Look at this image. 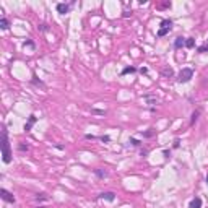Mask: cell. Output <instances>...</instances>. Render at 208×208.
Here are the masks:
<instances>
[{
  "instance_id": "6da1fadb",
  "label": "cell",
  "mask_w": 208,
  "mask_h": 208,
  "mask_svg": "<svg viewBox=\"0 0 208 208\" xmlns=\"http://www.w3.org/2000/svg\"><path fill=\"white\" fill-rule=\"evenodd\" d=\"M2 159L5 164L12 163V151H10V141H8V132L3 127L2 130Z\"/></svg>"
},
{
  "instance_id": "7a4b0ae2",
  "label": "cell",
  "mask_w": 208,
  "mask_h": 208,
  "mask_svg": "<svg viewBox=\"0 0 208 208\" xmlns=\"http://www.w3.org/2000/svg\"><path fill=\"white\" fill-rule=\"evenodd\" d=\"M193 78V70L190 68V67H184L182 70H181V73L177 75V83H189L190 80Z\"/></svg>"
},
{
  "instance_id": "3957f363",
  "label": "cell",
  "mask_w": 208,
  "mask_h": 208,
  "mask_svg": "<svg viewBox=\"0 0 208 208\" xmlns=\"http://www.w3.org/2000/svg\"><path fill=\"white\" fill-rule=\"evenodd\" d=\"M171 30H173V20H163L161 21V25H159V30H158V33H156V36L158 38H164Z\"/></svg>"
},
{
  "instance_id": "277c9868",
  "label": "cell",
  "mask_w": 208,
  "mask_h": 208,
  "mask_svg": "<svg viewBox=\"0 0 208 208\" xmlns=\"http://www.w3.org/2000/svg\"><path fill=\"white\" fill-rule=\"evenodd\" d=\"M73 3H75V2H70V3H57L55 8H57V12H59L60 15H65V13L70 12V8L73 7Z\"/></svg>"
},
{
  "instance_id": "5b68a950",
  "label": "cell",
  "mask_w": 208,
  "mask_h": 208,
  "mask_svg": "<svg viewBox=\"0 0 208 208\" xmlns=\"http://www.w3.org/2000/svg\"><path fill=\"white\" fill-rule=\"evenodd\" d=\"M0 197H2L5 202H8V203H15V197H13V193H10L8 190H5V189H0Z\"/></svg>"
},
{
  "instance_id": "8992f818",
  "label": "cell",
  "mask_w": 208,
  "mask_h": 208,
  "mask_svg": "<svg viewBox=\"0 0 208 208\" xmlns=\"http://www.w3.org/2000/svg\"><path fill=\"white\" fill-rule=\"evenodd\" d=\"M99 200H107V202H114L116 200V193L114 192H103V193H99L98 195Z\"/></svg>"
},
{
  "instance_id": "52a82bcc",
  "label": "cell",
  "mask_w": 208,
  "mask_h": 208,
  "mask_svg": "<svg viewBox=\"0 0 208 208\" xmlns=\"http://www.w3.org/2000/svg\"><path fill=\"white\" fill-rule=\"evenodd\" d=\"M36 122H38V117H36L34 114H31V116L28 117V122L25 124V132H30L31 128H33V125L36 124Z\"/></svg>"
},
{
  "instance_id": "ba28073f",
  "label": "cell",
  "mask_w": 208,
  "mask_h": 208,
  "mask_svg": "<svg viewBox=\"0 0 208 208\" xmlns=\"http://www.w3.org/2000/svg\"><path fill=\"white\" fill-rule=\"evenodd\" d=\"M189 208H202V198H200V197L192 198L190 203H189Z\"/></svg>"
},
{
  "instance_id": "9c48e42d",
  "label": "cell",
  "mask_w": 208,
  "mask_h": 208,
  "mask_svg": "<svg viewBox=\"0 0 208 208\" xmlns=\"http://www.w3.org/2000/svg\"><path fill=\"white\" fill-rule=\"evenodd\" d=\"M181 47H185V38L179 36V38H176V41H174V49H181Z\"/></svg>"
},
{
  "instance_id": "30bf717a",
  "label": "cell",
  "mask_w": 208,
  "mask_h": 208,
  "mask_svg": "<svg viewBox=\"0 0 208 208\" xmlns=\"http://www.w3.org/2000/svg\"><path fill=\"white\" fill-rule=\"evenodd\" d=\"M173 75H174V70L171 67H166V68L161 70V76H164V78H171Z\"/></svg>"
},
{
  "instance_id": "8fae6325",
  "label": "cell",
  "mask_w": 208,
  "mask_h": 208,
  "mask_svg": "<svg viewBox=\"0 0 208 208\" xmlns=\"http://www.w3.org/2000/svg\"><path fill=\"white\" fill-rule=\"evenodd\" d=\"M0 28H2V30H8V28H10V21L7 20L5 16L0 18Z\"/></svg>"
},
{
  "instance_id": "7c38bea8",
  "label": "cell",
  "mask_w": 208,
  "mask_h": 208,
  "mask_svg": "<svg viewBox=\"0 0 208 208\" xmlns=\"http://www.w3.org/2000/svg\"><path fill=\"white\" fill-rule=\"evenodd\" d=\"M95 174H96V177H99V179H104L106 176H107V171H104V169H95Z\"/></svg>"
},
{
  "instance_id": "4fadbf2b",
  "label": "cell",
  "mask_w": 208,
  "mask_h": 208,
  "mask_svg": "<svg viewBox=\"0 0 208 208\" xmlns=\"http://www.w3.org/2000/svg\"><path fill=\"white\" fill-rule=\"evenodd\" d=\"M135 72H137V68H135V67H125L124 70L120 72V75L124 76V75H128V73H135Z\"/></svg>"
},
{
  "instance_id": "5bb4252c",
  "label": "cell",
  "mask_w": 208,
  "mask_h": 208,
  "mask_svg": "<svg viewBox=\"0 0 208 208\" xmlns=\"http://www.w3.org/2000/svg\"><path fill=\"white\" fill-rule=\"evenodd\" d=\"M185 47H187V49L195 47V39H193V38H185Z\"/></svg>"
},
{
  "instance_id": "9a60e30c",
  "label": "cell",
  "mask_w": 208,
  "mask_h": 208,
  "mask_svg": "<svg viewBox=\"0 0 208 208\" xmlns=\"http://www.w3.org/2000/svg\"><path fill=\"white\" fill-rule=\"evenodd\" d=\"M198 116H200V109H197V111H193V114H192V119H190V127L197 122V119H198Z\"/></svg>"
},
{
  "instance_id": "2e32d148",
  "label": "cell",
  "mask_w": 208,
  "mask_h": 208,
  "mask_svg": "<svg viewBox=\"0 0 208 208\" xmlns=\"http://www.w3.org/2000/svg\"><path fill=\"white\" fill-rule=\"evenodd\" d=\"M197 52L198 54H205V52H208V41L205 42L203 46H200V47H197Z\"/></svg>"
},
{
  "instance_id": "e0dca14e",
  "label": "cell",
  "mask_w": 208,
  "mask_h": 208,
  "mask_svg": "<svg viewBox=\"0 0 208 208\" xmlns=\"http://www.w3.org/2000/svg\"><path fill=\"white\" fill-rule=\"evenodd\" d=\"M128 143H130L132 146H141V141H138L137 138H133V137H130V140H128Z\"/></svg>"
},
{
  "instance_id": "ac0fdd59",
  "label": "cell",
  "mask_w": 208,
  "mask_h": 208,
  "mask_svg": "<svg viewBox=\"0 0 208 208\" xmlns=\"http://www.w3.org/2000/svg\"><path fill=\"white\" fill-rule=\"evenodd\" d=\"M49 197H47V193H38L36 195V200H47Z\"/></svg>"
},
{
  "instance_id": "d6986e66",
  "label": "cell",
  "mask_w": 208,
  "mask_h": 208,
  "mask_svg": "<svg viewBox=\"0 0 208 208\" xmlns=\"http://www.w3.org/2000/svg\"><path fill=\"white\" fill-rule=\"evenodd\" d=\"M23 46H25V47H31V49H34V42L28 39V41H25V44H23Z\"/></svg>"
},
{
  "instance_id": "ffe728a7",
  "label": "cell",
  "mask_w": 208,
  "mask_h": 208,
  "mask_svg": "<svg viewBox=\"0 0 208 208\" xmlns=\"http://www.w3.org/2000/svg\"><path fill=\"white\" fill-rule=\"evenodd\" d=\"M145 99H146L148 103H151V104H156L158 103V99L156 98H151V96H145Z\"/></svg>"
},
{
  "instance_id": "44dd1931",
  "label": "cell",
  "mask_w": 208,
  "mask_h": 208,
  "mask_svg": "<svg viewBox=\"0 0 208 208\" xmlns=\"http://www.w3.org/2000/svg\"><path fill=\"white\" fill-rule=\"evenodd\" d=\"M85 138H86V140H96L98 137H95V135H91V133H86V135H85Z\"/></svg>"
},
{
  "instance_id": "7402d4cb",
  "label": "cell",
  "mask_w": 208,
  "mask_h": 208,
  "mask_svg": "<svg viewBox=\"0 0 208 208\" xmlns=\"http://www.w3.org/2000/svg\"><path fill=\"white\" fill-rule=\"evenodd\" d=\"M140 73H141V75H146V73H148V68H146V67H141V68H140Z\"/></svg>"
},
{
  "instance_id": "603a6c76",
  "label": "cell",
  "mask_w": 208,
  "mask_h": 208,
  "mask_svg": "<svg viewBox=\"0 0 208 208\" xmlns=\"http://www.w3.org/2000/svg\"><path fill=\"white\" fill-rule=\"evenodd\" d=\"M99 140H101V141H109L111 138L107 137V135H103V137H99Z\"/></svg>"
},
{
  "instance_id": "cb8c5ba5",
  "label": "cell",
  "mask_w": 208,
  "mask_h": 208,
  "mask_svg": "<svg viewBox=\"0 0 208 208\" xmlns=\"http://www.w3.org/2000/svg\"><path fill=\"white\" fill-rule=\"evenodd\" d=\"M143 137H153V132H151V128H150V132H145V133H143Z\"/></svg>"
},
{
  "instance_id": "d4e9b609",
  "label": "cell",
  "mask_w": 208,
  "mask_h": 208,
  "mask_svg": "<svg viewBox=\"0 0 208 208\" xmlns=\"http://www.w3.org/2000/svg\"><path fill=\"white\" fill-rule=\"evenodd\" d=\"M18 148H20V151H25V150H28V145H23V143H21Z\"/></svg>"
},
{
  "instance_id": "484cf974",
  "label": "cell",
  "mask_w": 208,
  "mask_h": 208,
  "mask_svg": "<svg viewBox=\"0 0 208 208\" xmlns=\"http://www.w3.org/2000/svg\"><path fill=\"white\" fill-rule=\"evenodd\" d=\"M179 145H181V140L176 138V140H174V148H179Z\"/></svg>"
},
{
  "instance_id": "4316f807",
  "label": "cell",
  "mask_w": 208,
  "mask_h": 208,
  "mask_svg": "<svg viewBox=\"0 0 208 208\" xmlns=\"http://www.w3.org/2000/svg\"><path fill=\"white\" fill-rule=\"evenodd\" d=\"M163 153H164V158H169L171 156V151H168V150H164Z\"/></svg>"
},
{
  "instance_id": "83f0119b",
  "label": "cell",
  "mask_w": 208,
  "mask_h": 208,
  "mask_svg": "<svg viewBox=\"0 0 208 208\" xmlns=\"http://www.w3.org/2000/svg\"><path fill=\"white\" fill-rule=\"evenodd\" d=\"M38 28H39V30H41V31H46V25H39Z\"/></svg>"
},
{
  "instance_id": "f1b7e54d",
  "label": "cell",
  "mask_w": 208,
  "mask_h": 208,
  "mask_svg": "<svg viewBox=\"0 0 208 208\" xmlns=\"http://www.w3.org/2000/svg\"><path fill=\"white\" fill-rule=\"evenodd\" d=\"M206 185H208V176H206Z\"/></svg>"
},
{
  "instance_id": "f546056e",
  "label": "cell",
  "mask_w": 208,
  "mask_h": 208,
  "mask_svg": "<svg viewBox=\"0 0 208 208\" xmlns=\"http://www.w3.org/2000/svg\"><path fill=\"white\" fill-rule=\"evenodd\" d=\"M39 208H42V206H39Z\"/></svg>"
}]
</instances>
